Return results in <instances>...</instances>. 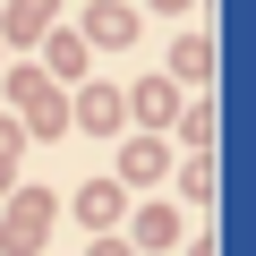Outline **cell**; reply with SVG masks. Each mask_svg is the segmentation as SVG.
I'll list each match as a JSON object with an SVG mask.
<instances>
[{"label":"cell","mask_w":256,"mask_h":256,"mask_svg":"<svg viewBox=\"0 0 256 256\" xmlns=\"http://www.w3.org/2000/svg\"><path fill=\"white\" fill-rule=\"evenodd\" d=\"M128 34H137V9H128V0H102L86 18V43H128Z\"/></svg>","instance_id":"6da1fadb"},{"label":"cell","mask_w":256,"mask_h":256,"mask_svg":"<svg viewBox=\"0 0 256 256\" xmlns=\"http://www.w3.org/2000/svg\"><path fill=\"white\" fill-rule=\"evenodd\" d=\"M77 120H86V128H102V137H111V128H120V94H111V86H86V102H77Z\"/></svg>","instance_id":"7a4b0ae2"},{"label":"cell","mask_w":256,"mask_h":256,"mask_svg":"<svg viewBox=\"0 0 256 256\" xmlns=\"http://www.w3.org/2000/svg\"><path fill=\"white\" fill-rule=\"evenodd\" d=\"M171 68H180V77H205V68H214V43H205V34H180V43H171Z\"/></svg>","instance_id":"3957f363"},{"label":"cell","mask_w":256,"mask_h":256,"mask_svg":"<svg viewBox=\"0 0 256 256\" xmlns=\"http://www.w3.org/2000/svg\"><path fill=\"white\" fill-rule=\"evenodd\" d=\"M43 18H52V0H18V9H9V34H18V43H34V34H43Z\"/></svg>","instance_id":"277c9868"},{"label":"cell","mask_w":256,"mask_h":256,"mask_svg":"<svg viewBox=\"0 0 256 256\" xmlns=\"http://www.w3.org/2000/svg\"><path fill=\"white\" fill-rule=\"evenodd\" d=\"M43 52H52V68H60V77H77V68H86V34H52Z\"/></svg>","instance_id":"5b68a950"},{"label":"cell","mask_w":256,"mask_h":256,"mask_svg":"<svg viewBox=\"0 0 256 256\" xmlns=\"http://www.w3.org/2000/svg\"><path fill=\"white\" fill-rule=\"evenodd\" d=\"M94 256H128V248H111V239H102V248H94Z\"/></svg>","instance_id":"8992f818"},{"label":"cell","mask_w":256,"mask_h":256,"mask_svg":"<svg viewBox=\"0 0 256 256\" xmlns=\"http://www.w3.org/2000/svg\"><path fill=\"white\" fill-rule=\"evenodd\" d=\"M162 9H188V0H162Z\"/></svg>","instance_id":"52a82bcc"}]
</instances>
